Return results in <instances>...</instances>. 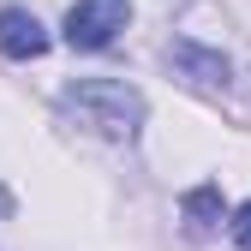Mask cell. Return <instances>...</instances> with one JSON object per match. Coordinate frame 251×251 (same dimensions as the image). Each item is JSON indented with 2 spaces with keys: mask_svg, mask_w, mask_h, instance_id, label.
I'll list each match as a JSON object with an SVG mask.
<instances>
[{
  "mask_svg": "<svg viewBox=\"0 0 251 251\" xmlns=\"http://www.w3.org/2000/svg\"><path fill=\"white\" fill-rule=\"evenodd\" d=\"M0 215H12V192H6V185H0Z\"/></svg>",
  "mask_w": 251,
  "mask_h": 251,
  "instance_id": "obj_7",
  "label": "cell"
},
{
  "mask_svg": "<svg viewBox=\"0 0 251 251\" xmlns=\"http://www.w3.org/2000/svg\"><path fill=\"white\" fill-rule=\"evenodd\" d=\"M126 18H132V0H78L66 12V42L84 48V54H96V48H108L126 30Z\"/></svg>",
  "mask_w": 251,
  "mask_h": 251,
  "instance_id": "obj_2",
  "label": "cell"
},
{
  "mask_svg": "<svg viewBox=\"0 0 251 251\" xmlns=\"http://www.w3.org/2000/svg\"><path fill=\"white\" fill-rule=\"evenodd\" d=\"M0 54H6V60H36V54H48L42 18L24 12V6H6V12H0Z\"/></svg>",
  "mask_w": 251,
  "mask_h": 251,
  "instance_id": "obj_4",
  "label": "cell"
},
{
  "mask_svg": "<svg viewBox=\"0 0 251 251\" xmlns=\"http://www.w3.org/2000/svg\"><path fill=\"white\" fill-rule=\"evenodd\" d=\"M233 239H239V245H245V251H251V203H245V209H239V215H233Z\"/></svg>",
  "mask_w": 251,
  "mask_h": 251,
  "instance_id": "obj_6",
  "label": "cell"
},
{
  "mask_svg": "<svg viewBox=\"0 0 251 251\" xmlns=\"http://www.w3.org/2000/svg\"><path fill=\"white\" fill-rule=\"evenodd\" d=\"M179 215H185L192 233H215V222H222V185H198V192H185Z\"/></svg>",
  "mask_w": 251,
  "mask_h": 251,
  "instance_id": "obj_5",
  "label": "cell"
},
{
  "mask_svg": "<svg viewBox=\"0 0 251 251\" xmlns=\"http://www.w3.org/2000/svg\"><path fill=\"white\" fill-rule=\"evenodd\" d=\"M162 60H168V66H174L179 78H192L198 90H227V84H233L227 54H215V48H203V42H192V36L168 42V48H162Z\"/></svg>",
  "mask_w": 251,
  "mask_h": 251,
  "instance_id": "obj_3",
  "label": "cell"
},
{
  "mask_svg": "<svg viewBox=\"0 0 251 251\" xmlns=\"http://www.w3.org/2000/svg\"><path fill=\"white\" fill-rule=\"evenodd\" d=\"M60 108H66L78 126L114 138V144H132L138 126H144V96L132 84H120V78H78V84L60 90Z\"/></svg>",
  "mask_w": 251,
  "mask_h": 251,
  "instance_id": "obj_1",
  "label": "cell"
}]
</instances>
